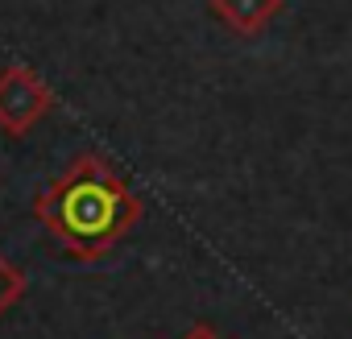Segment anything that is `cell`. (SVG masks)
<instances>
[{
    "instance_id": "1",
    "label": "cell",
    "mask_w": 352,
    "mask_h": 339,
    "mask_svg": "<svg viewBox=\"0 0 352 339\" xmlns=\"http://www.w3.org/2000/svg\"><path fill=\"white\" fill-rule=\"evenodd\" d=\"M34 215L54 244L79 261L112 253L141 220V199L100 153H79L38 199Z\"/></svg>"
},
{
    "instance_id": "5",
    "label": "cell",
    "mask_w": 352,
    "mask_h": 339,
    "mask_svg": "<svg viewBox=\"0 0 352 339\" xmlns=\"http://www.w3.org/2000/svg\"><path fill=\"white\" fill-rule=\"evenodd\" d=\"M179 339H224L212 323H195V327H187V335H179Z\"/></svg>"
},
{
    "instance_id": "3",
    "label": "cell",
    "mask_w": 352,
    "mask_h": 339,
    "mask_svg": "<svg viewBox=\"0 0 352 339\" xmlns=\"http://www.w3.org/2000/svg\"><path fill=\"white\" fill-rule=\"evenodd\" d=\"M212 13L241 38L261 34L278 13H282V0H208Z\"/></svg>"
},
{
    "instance_id": "4",
    "label": "cell",
    "mask_w": 352,
    "mask_h": 339,
    "mask_svg": "<svg viewBox=\"0 0 352 339\" xmlns=\"http://www.w3.org/2000/svg\"><path fill=\"white\" fill-rule=\"evenodd\" d=\"M21 294H25V273L0 253V314L5 310H13L17 302H21Z\"/></svg>"
},
{
    "instance_id": "2",
    "label": "cell",
    "mask_w": 352,
    "mask_h": 339,
    "mask_svg": "<svg viewBox=\"0 0 352 339\" xmlns=\"http://www.w3.org/2000/svg\"><path fill=\"white\" fill-rule=\"evenodd\" d=\"M54 108V91L21 62L0 71V128L9 137H25L46 112Z\"/></svg>"
}]
</instances>
